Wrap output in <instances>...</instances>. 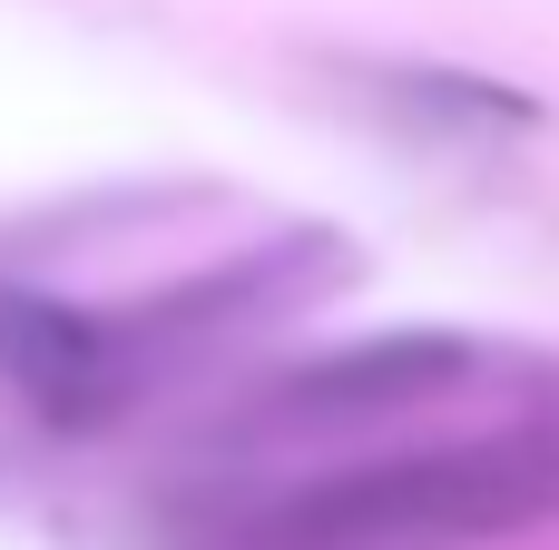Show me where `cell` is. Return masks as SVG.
Returning a JSON list of instances; mask_svg holds the SVG:
<instances>
[{
    "mask_svg": "<svg viewBox=\"0 0 559 550\" xmlns=\"http://www.w3.org/2000/svg\"><path fill=\"white\" fill-rule=\"evenodd\" d=\"M324 89L354 98L373 128L413 138V148H511V138H540L550 108L491 69H452V59H373V49H334L324 59Z\"/></svg>",
    "mask_w": 559,
    "mask_h": 550,
    "instance_id": "4",
    "label": "cell"
},
{
    "mask_svg": "<svg viewBox=\"0 0 559 550\" xmlns=\"http://www.w3.org/2000/svg\"><path fill=\"white\" fill-rule=\"evenodd\" d=\"M0 384L59 433H98L147 394L118 305H69L39 285H0Z\"/></svg>",
    "mask_w": 559,
    "mask_h": 550,
    "instance_id": "2",
    "label": "cell"
},
{
    "mask_svg": "<svg viewBox=\"0 0 559 550\" xmlns=\"http://www.w3.org/2000/svg\"><path fill=\"white\" fill-rule=\"evenodd\" d=\"M531 522H559V413L383 463H334L314 482L236 502L197 550H472Z\"/></svg>",
    "mask_w": 559,
    "mask_h": 550,
    "instance_id": "1",
    "label": "cell"
},
{
    "mask_svg": "<svg viewBox=\"0 0 559 550\" xmlns=\"http://www.w3.org/2000/svg\"><path fill=\"white\" fill-rule=\"evenodd\" d=\"M491 354L472 335L442 325H393V335H354L324 344L305 364H285L265 384V423H383V413H423L442 394H462Z\"/></svg>",
    "mask_w": 559,
    "mask_h": 550,
    "instance_id": "3",
    "label": "cell"
}]
</instances>
